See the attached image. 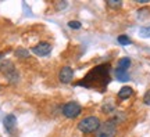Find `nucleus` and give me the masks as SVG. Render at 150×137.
Listing matches in <instances>:
<instances>
[{
	"label": "nucleus",
	"instance_id": "11",
	"mask_svg": "<svg viewBox=\"0 0 150 137\" xmlns=\"http://www.w3.org/2000/svg\"><path fill=\"white\" fill-rule=\"evenodd\" d=\"M115 76H117L118 80H121V82H127V80H129V75L128 72H124V71H118V69H115Z\"/></svg>",
	"mask_w": 150,
	"mask_h": 137
},
{
	"label": "nucleus",
	"instance_id": "5",
	"mask_svg": "<svg viewBox=\"0 0 150 137\" xmlns=\"http://www.w3.org/2000/svg\"><path fill=\"white\" fill-rule=\"evenodd\" d=\"M0 71L7 76V79L10 82H16L18 79V72H17L16 67L13 65V63H10V61H4V63L0 64Z\"/></svg>",
	"mask_w": 150,
	"mask_h": 137
},
{
	"label": "nucleus",
	"instance_id": "12",
	"mask_svg": "<svg viewBox=\"0 0 150 137\" xmlns=\"http://www.w3.org/2000/svg\"><path fill=\"white\" fill-rule=\"evenodd\" d=\"M16 57L18 58H28L29 57V51L27 48H17L16 50Z\"/></svg>",
	"mask_w": 150,
	"mask_h": 137
},
{
	"label": "nucleus",
	"instance_id": "3",
	"mask_svg": "<svg viewBox=\"0 0 150 137\" xmlns=\"http://www.w3.org/2000/svg\"><path fill=\"white\" fill-rule=\"evenodd\" d=\"M115 134H117V126L112 121H106L102 123L96 132V137H115Z\"/></svg>",
	"mask_w": 150,
	"mask_h": 137
},
{
	"label": "nucleus",
	"instance_id": "16",
	"mask_svg": "<svg viewBox=\"0 0 150 137\" xmlns=\"http://www.w3.org/2000/svg\"><path fill=\"white\" fill-rule=\"evenodd\" d=\"M68 27L72 29H79L81 28V22L79 21H70L68 22Z\"/></svg>",
	"mask_w": 150,
	"mask_h": 137
},
{
	"label": "nucleus",
	"instance_id": "2",
	"mask_svg": "<svg viewBox=\"0 0 150 137\" xmlns=\"http://www.w3.org/2000/svg\"><path fill=\"white\" fill-rule=\"evenodd\" d=\"M100 119L97 116H86L82 121L79 122L78 125V129H79L82 133H93L97 132L99 127H100Z\"/></svg>",
	"mask_w": 150,
	"mask_h": 137
},
{
	"label": "nucleus",
	"instance_id": "13",
	"mask_svg": "<svg viewBox=\"0 0 150 137\" xmlns=\"http://www.w3.org/2000/svg\"><path fill=\"white\" fill-rule=\"evenodd\" d=\"M118 43H120V44H121V46H128V44H131V39H129L128 36H125V35H120V36H118Z\"/></svg>",
	"mask_w": 150,
	"mask_h": 137
},
{
	"label": "nucleus",
	"instance_id": "17",
	"mask_svg": "<svg viewBox=\"0 0 150 137\" xmlns=\"http://www.w3.org/2000/svg\"><path fill=\"white\" fill-rule=\"evenodd\" d=\"M143 103H145L146 105H150V90H147L143 96Z\"/></svg>",
	"mask_w": 150,
	"mask_h": 137
},
{
	"label": "nucleus",
	"instance_id": "7",
	"mask_svg": "<svg viewBox=\"0 0 150 137\" xmlns=\"http://www.w3.org/2000/svg\"><path fill=\"white\" fill-rule=\"evenodd\" d=\"M72 78H74V71L70 68V67H63L59 72V79L61 83L68 84L72 82Z\"/></svg>",
	"mask_w": 150,
	"mask_h": 137
},
{
	"label": "nucleus",
	"instance_id": "10",
	"mask_svg": "<svg viewBox=\"0 0 150 137\" xmlns=\"http://www.w3.org/2000/svg\"><path fill=\"white\" fill-rule=\"evenodd\" d=\"M129 67H131V58H128V57L121 58L117 64V69L118 71H124V72H127Z\"/></svg>",
	"mask_w": 150,
	"mask_h": 137
},
{
	"label": "nucleus",
	"instance_id": "6",
	"mask_svg": "<svg viewBox=\"0 0 150 137\" xmlns=\"http://www.w3.org/2000/svg\"><path fill=\"white\" fill-rule=\"evenodd\" d=\"M50 51H52V44L47 42L39 43V44H36V46L32 48V53L39 56V57H46V56L50 54Z\"/></svg>",
	"mask_w": 150,
	"mask_h": 137
},
{
	"label": "nucleus",
	"instance_id": "4",
	"mask_svg": "<svg viewBox=\"0 0 150 137\" xmlns=\"http://www.w3.org/2000/svg\"><path fill=\"white\" fill-rule=\"evenodd\" d=\"M81 112H82V107L75 101H70L63 107V115L65 118H70V119H74L76 116H79Z\"/></svg>",
	"mask_w": 150,
	"mask_h": 137
},
{
	"label": "nucleus",
	"instance_id": "9",
	"mask_svg": "<svg viewBox=\"0 0 150 137\" xmlns=\"http://www.w3.org/2000/svg\"><path fill=\"white\" fill-rule=\"evenodd\" d=\"M134 94V90H132V87H129V86H124V87H121V90L118 91V98L120 100H127V98H129L131 96Z\"/></svg>",
	"mask_w": 150,
	"mask_h": 137
},
{
	"label": "nucleus",
	"instance_id": "15",
	"mask_svg": "<svg viewBox=\"0 0 150 137\" xmlns=\"http://www.w3.org/2000/svg\"><path fill=\"white\" fill-rule=\"evenodd\" d=\"M139 36H140V37H150V27H143V28H140Z\"/></svg>",
	"mask_w": 150,
	"mask_h": 137
},
{
	"label": "nucleus",
	"instance_id": "1",
	"mask_svg": "<svg viewBox=\"0 0 150 137\" xmlns=\"http://www.w3.org/2000/svg\"><path fill=\"white\" fill-rule=\"evenodd\" d=\"M111 65L110 64H100L95 68H92L83 76V79L76 82V86H83L86 89H95L100 93H104L108 83L111 82Z\"/></svg>",
	"mask_w": 150,
	"mask_h": 137
},
{
	"label": "nucleus",
	"instance_id": "14",
	"mask_svg": "<svg viewBox=\"0 0 150 137\" xmlns=\"http://www.w3.org/2000/svg\"><path fill=\"white\" fill-rule=\"evenodd\" d=\"M107 6L108 7H111L112 10H118V8L122 6V1H120V0H108Z\"/></svg>",
	"mask_w": 150,
	"mask_h": 137
},
{
	"label": "nucleus",
	"instance_id": "18",
	"mask_svg": "<svg viewBox=\"0 0 150 137\" xmlns=\"http://www.w3.org/2000/svg\"><path fill=\"white\" fill-rule=\"evenodd\" d=\"M112 111H114V108H112L111 105H104L103 107V112H104V114H107V112H112Z\"/></svg>",
	"mask_w": 150,
	"mask_h": 137
},
{
	"label": "nucleus",
	"instance_id": "8",
	"mask_svg": "<svg viewBox=\"0 0 150 137\" xmlns=\"http://www.w3.org/2000/svg\"><path fill=\"white\" fill-rule=\"evenodd\" d=\"M3 125H4L6 130L8 133H13V130L16 129V125H17V118L13 114H10V115H7L4 118V121H3Z\"/></svg>",
	"mask_w": 150,
	"mask_h": 137
}]
</instances>
